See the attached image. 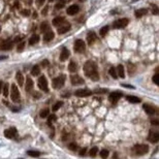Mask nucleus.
<instances>
[{
  "label": "nucleus",
  "instance_id": "f257e3e1",
  "mask_svg": "<svg viewBox=\"0 0 159 159\" xmlns=\"http://www.w3.org/2000/svg\"><path fill=\"white\" fill-rule=\"evenodd\" d=\"M83 69H84L85 75L92 81L96 82L99 80V75L97 71V65L94 61H87L83 67Z\"/></svg>",
  "mask_w": 159,
  "mask_h": 159
},
{
  "label": "nucleus",
  "instance_id": "f03ea898",
  "mask_svg": "<svg viewBox=\"0 0 159 159\" xmlns=\"http://www.w3.org/2000/svg\"><path fill=\"white\" fill-rule=\"evenodd\" d=\"M10 98L14 102L18 103L21 100V93L19 91V88L17 87V85L13 84L11 85V92H10Z\"/></svg>",
  "mask_w": 159,
  "mask_h": 159
},
{
  "label": "nucleus",
  "instance_id": "7ed1b4c3",
  "mask_svg": "<svg viewBox=\"0 0 159 159\" xmlns=\"http://www.w3.org/2000/svg\"><path fill=\"white\" fill-rule=\"evenodd\" d=\"M132 152L136 155H144L149 152V147L147 145H135L132 148Z\"/></svg>",
  "mask_w": 159,
  "mask_h": 159
},
{
  "label": "nucleus",
  "instance_id": "20e7f679",
  "mask_svg": "<svg viewBox=\"0 0 159 159\" xmlns=\"http://www.w3.org/2000/svg\"><path fill=\"white\" fill-rule=\"evenodd\" d=\"M128 23H129V20L127 18H122V19H119V20L115 21L114 24H113V27L115 29H122V28L127 26Z\"/></svg>",
  "mask_w": 159,
  "mask_h": 159
},
{
  "label": "nucleus",
  "instance_id": "39448f33",
  "mask_svg": "<svg viewBox=\"0 0 159 159\" xmlns=\"http://www.w3.org/2000/svg\"><path fill=\"white\" fill-rule=\"evenodd\" d=\"M74 49L77 53H84L85 50H86V45H85V41L82 40V39H77L75 41V46H74Z\"/></svg>",
  "mask_w": 159,
  "mask_h": 159
},
{
  "label": "nucleus",
  "instance_id": "423d86ee",
  "mask_svg": "<svg viewBox=\"0 0 159 159\" xmlns=\"http://www.w3.org/2000/svg\"><path fill=\"white\" fill-rule=\"evenodd\" d=\"M64 83H65V76L61 75V76H59V77H57V78H55L53 80L54 88L55 89H60L61 87H63Z\"/></svg>",
  "mask_w": 159,
  "mask_h": 159
},
{
  "label": "nucleus",
  "instance_id": "0eeeda50",
  "mask_svg": "<svg viewBox=\"0 0 159 159\" xmlns=\"http://www.w3.org/2000/svg\"><path fill=\"white\" fill-rule=\"evenodd\" d=\"M37 85H38V87L40 88V90H42L44 92H49L48 81H47V79H46V77H45V76H41V77L38 79Z\"/></svg>",
  "mask_w": 159,
  "mask_h": 159
},
{
  "label": "nucleus",
  "instance_id": "6e6552de",
  "mask_svg": "<svg viewBox=\"0 0 159 159\" xmlns=\"http://www.w3.org/2000/svg\"><path fill=\"white\" fill-rule=\"evenodd\" d=\"M122 97V93L121 92H118V91H115V92H112L109 93V96H108V100L113 103V105H116L118 102V100Z\"/></svg>",
  "mask_w": 159,
  "mask_h": 159
},
{
  "label": "nucleus",
  "instance_id": "1a4fd4ad",
  "mask_svg": "<svg viewBox=\"0 0 159 159\" xmlns=\"http://www.w3.org/2000/svg\"><path fill=\"white\" fill-rule=\"evenodd\" d=\"M92 93H93V92H92L91 90H89V89H79V90H77V91L75 92V95H76L77 97H88V96H90Z\"/></svg>",
  "mask_w": 159,
  "mask_h": 159
},
{
  "label": "nucleus",
  "instance_id": "9d476101",
  "mask_svg": "<svg viewBox=\"0 0 159 159\" xmlns=\"http://www.w3.org/2000/svg\"><path fill=\"white\" fill-rule=\"evenodd\" d=\"M71 28V25L69 23H66V22H63L60 26H58V33L59 34H64L66 32H68Z\"/></svg>",
  "mask_w": 159,
  "mask_h": 159
},
{
  "label": "nucleus",
  "instance_id": "9b49d317",
  "mask_svg": "<svg viewBox=\"0 0 159 159\" xmlns=\"http://www.w3.org/2000/svg\"><path fill=\"white\" fill-rule=\"evenodd\" d=\"M79 11H80V6L79 5H77V4L70 5V6L67 8V10H66V13H67L69 16H75V15H77Z\"/></svg>",
  "mask_w": 159,
  "mask_h": 159
},
{
  "label": "nucleus",
  "instance_id": "f8f14e48",
  "mask_svg": "<svg viewBox=\"0 0 159 159\" xmlns=\"http://www.w3.org/2000/svg\"><path fill=\"white\" fill-rule=\"evenodd\" d=\"M148 140L153 143V144H156L158 143L159 140V133L155 132V131H150L149 133V136H148Z\"/></svg>",
  "mask_w": 159,
  "mask_h": 159
},
{
  "label": "nucleus",
  "instance_id": "ddd939ff",
  "mask_svg": "<svg viewBox=\"0 0 159 159\" xmlns=\"http://www.w3.org/2000/svg\"><path fill=\"white\" fill-rule=\"evenodd\" d=\"M143 108L145 109V112L147 113V114H149V115H154L155 113H156V107L153 106H151V105H148V103H145V105H143Z\"/></svg>",
  "mask_w": 159,
  "mask_h": 159
},
{
  "label": "nucleus",
  "instance_id": "4468645a",
  "mask_svg": "<svg viewBox=\"0 0 159 159\" xmlns=\"http://www.w3.org/2000/svg\"><path fill=\"white\" fill-rule=\"evenodd\" d=\"M70 81H71V84H72L74 86H78V85L84 84V80L82 79L80 76H78V75L71 76V77H70Z\"/></svg>",
  "mask_w": 159,
  "mask_h": 159
},
{
  "label": "nucleus",
  "instance_id": "2eb2a0df",
  "mask_svg": "<svg viewBox=\"0 0 159 159\" xmlns=\"http://www.w3.org/2000/svg\"><path fill=\"white\" fill-rule=\"evenodd\" d=\"M11 49H13V42L10 40H5L0 46L1 51H8V50H11Z\"/></svg>",
  "mask_w": 159,
  "mask_h": 159
},
{
  "label": "nucleus",
  "instance_id": "dca6fc26",
  "mask_svg": "<svg viewBox=\"0 0 159 159\" xmlns=\"http://www.w3.org/2000/svg\"><path fill=\"white\" fill-rule=\"evenodd\" d=\"M16 134H17V129L15 127H10L4 131V136L7 138H13Z\"/></svg>",
  "mask_w": 159,
  "mask_h": 159
},
{
  "label": "nucleus",
  "instance_id": "f3484780",
  "mask_svg": "<svg viewBox=\"0 0 159 159\" xmlns=\"http://www.w3.org/2000/svg\"><path fill=\"white\" fill-rule=\"evenodd\" d=\"M54 37H55V34H54V32H53V31H51V30H49V31L45 32V34H44V41H46V42H49V41L53 40Z\"/></svg>",
  "mask_w": 159,
  "mask_h": 159
},
{
  "label": "nucleus",
  "instance_id": "a211bd4d",
  "mask_svg": "<svg viewBox=\"0 0 159 159\" xmlns=\"http://www.w3.org/2000/svg\"><path fill=\"white\" fill-rule=\"evenodd\" d=\"M69 55H70V53H69L68 49L63 48L62 51H61V54H60V60H61V61H65L66 59H68Z\"/></svg>",
  "mask_w": 159,
  "mask_h": 159
},
{
  "label": "nucleus",
  "instance_id": "6ab92c4d",
  "mask_svg": "<svg viewBox=\"0 0 159 159\" xmlns=\"http://www.w3.org/2000/svg\"><path fill=\"white\" fill-rule=\"evenodd\" d=\"M95 38H96V35L93 31H90L88 34H87V41L89 45H92L94 41H95Z\"/></svg>",
  "mask_w": 159,
  "mask_h": 159
},
{
  "label": "nucleus",
  "instance_id": "aec40b11",
  "mask_svg": "<svg viewBox=\"0 0 159 159\" xmlns=\"http://www.w3.org/2000/svg\"><path fill=\"white\" fill-rule=\"evenodd\" d=\"M116 70H117V75H118L120 78H122V79L125 78V69H124V66H123L122 64L118 65V67H117Z\"/></svg>",
  "mask_w": 159,
  "mask_h": 159
},
{
  "label": "nucleus",
  "instance_id": "412c9836",
  "mask_svg": "<svg viewBox=\"0 0 159 159\" xmlns=\"http://www.w3.org/2000/svg\"><path fill=\"white\" fill-rule=\"evenodd\" d=\"M63 22H65L64 17H60V16H59V17H56V18L53 20V25L56 27H58V26H60Z\"/></svg>",
  "mask_w": 159,
  "mask_h": 159
},
{
  "label": "nucleus",
  "instance_id": "4be33fe9",
  "mask_svg": "<svg viewBox=\"0 0 159 159\" xmlns=\"http://www.w3.org/2000/svg\"><path fill=\"white\" fill-rule=\"evenodd\" d=\"M33 81L30 79V78H27L26 80V85H25V90L27 92H30L32 89H33Z\"/></svg>",
  "mask_w": 159,
  "mask_h": 159
},
{
  "label": "nucleus",
  "instance_id": "5701e85b",
  "mask_svg": "<svg viewBox=\"0 0 159 159\" xmlns=\"http://www.w3.org/2000/svg\"><path fill=\"white\" fill-rule=\"evenodd\" d=\"M126 99L131 102V103H139L140 102V98L136 97V96H133V95H127L126 96Z\"/></svg>",
  "mask_w": 159,
  "mask_h": 159
},
{
  "label": "nucleus",
  "instance_id": "b1692460",
  "mask_svg": "<svg viewBox=\"0 0 159 159\" xmlns=\"http://www.w3.org/2000/svg\"><path fill=\"white\" fill-rule=\"evenodd\" d=\"M147 13H148V9H147V8H139V9L135 10V17H136V18H142V17L145 16Z\"/></svg>",
  "mask_w": 159,
  "mask_h": 159
},
{
  "label": "nucleus",
  "instance_id": "393cba45",
  "mask_svg": "<svg viewBox=\"0 0 159 159\" xmlns=\"http://www.w3.org/2000/svg\"><path fill=\"white\" fill-rule=\"evenodd\" d=\"M38 41H39V36H38L37 34H33V35L29 38V45H30V46H33V45L37 44Z\"/></svg>",
  "mask_w": 159,
  "mask_h": 159
},
{
  "label": "nucleus",
  "instance_id": "a878e982",
  "mask_svg": "<svg viewBox=\"0 0 159 159\" xmlns=\"http://www.w3.org/2000/svg\"><path fill=\"white\" fill-rule=\"evenodd\" d=\"M16 80H17L19 86H23V84H24V77H23V75L20 71H18L16 74Z\"/></svg>",
  "mask_w": 159,
  "mask_h": 159
},
{
  "label": "nucleus",
  "instance_id": "bb28decb",
  "mask_svg": "<svg viewBox=\"0 0 159 159\" xmlns=\"http://www.w3.org/2000/svg\"><path fill=\"white\" fill-rule=\"evenodd\" d=\"M40 31L42 32V33H45V32H47V31H49L50 30V24L47 22V21H45V22H42L41 24H40Z\"/></svg>",
  "mask_w": 159,
  "mask_h": 159
},
{
  "label": "nucleus",
  "instance_id": "cd10ccee",
  "mask_svg": "<svg viewBox=\"0 0 159 159\" xmlns=\"http://www.w3.org/2000/svg\"><path fill=\"white\" fill-rule=\"evenodd\" d=\"M77 69H78V64H77L76 62H74V61L70 62L69 65H68V70H69L70 72H76Z\"/></svg>",
  "mask_w": 159,
  "mask_h": 159
},
{
  "label": "nucleus",
  "instance_id": "c85d7f7f",
  "mask_svg": "<svg viewBox=\"0 0 159 159\" xmlns=\"http://www.w3.org/2000/svg\"><path fill=\"white\" fill-rule=\"evenodd\" d=\"M39 74H40V68H39V66H38V65L33 66L32 69H31V75L36 77V76H38Z\"/></svg>",
  "mask_w": 159,
  "mask_h": 159
},
{
  "label": "nucleus",
  "instance_id": "c756f323",
  "mask_svg": "<svg viewBox=\"0 0 159 159\" xmlns=\"http://www.w3.org/2000/svg\"><path fill=\"white\" fill-rule=\"evenodd\" d=\"M108 74H109V76L113 78V79H118V75H117V70H116V68L115 67H111L109 68V70H108Z\"/></svg>",
  "mask_w": 159,
  "mask_h": 159
},
{
  "label": "nucleus",
  "instance_id": "7c9ffc66",
  "mask_svg": "<svg viewBox=\"0 0 159 159\" xmlns=\"http://www.w3.org/2000/svg\"><path fill=\"white\" fill-rule=\"evenodd\" d=\"M27 154L31 157H39L40 156V152L39 151H28Z\"/></svg>",
  "mask_w": 159,
  "mask_h": 159
},
{
  "label": "nucleus",
  "instance_id": "2f4dec72",
  "mask_svg": "<svg viewBox=\"0 0 159 159\" xmlns=\"http://www.w3.org/2000/svg\"><path fill=\"white\" fill-rule=\"evenodd\" d=\"M64 5H65V1H64V0H60V1H58V2L56 3L55 7H56L57 9H61V8L64 7Z\"/></svg>",
  "mask_w": 159,
  "mask_h": 159
},
{
  "label": "nucleus",
  "instance_id": "473e14b6",
  "mask_svg": "<svg viewBox=\"0 0 159 159\" xmlns=\"http://www.w3.org/2000/svg\"><path fill=\"white\" fill-rule=\"evenodd\" d=\"M8 88H9V85L6 83V84H4L3 85V87H2V89H3V95L5 96V97H7L8 96Z\"/></svg>",
  "mask_w": 159,
  "mask_h": 159
},
{
  "label": "nucleus",
  "instance_id": "72a5a7b5",
  "mask_svg": "<svg viewBox=\"0 0 159 159\" xmlns=\"http://www.w3.org/2000/svg\"><path fill=\"white\" fill-rule=\"evenodd\" d=\"M135 66H134V64L132 63H128V71H129V75L130 76H132L133 72H135Z\"/></svg>",
  "mask_w": 159,
  "mask_h": 159
},
{
  "label": "nucleus",
  "instance_id": "f704fd0d",
  "mask_svg": "<svg viewBox=\"0 0 159 159\" xmlns=\"http://www.w3.org/2000/svg\"><path fill=\"white\" fill-rule=\"evenodd\" d=\"M49 108H45V109H41L40 111V114H39V116L41 117V118H46V117H48L49 116Z\"/></svg>",
  "mask_w": 159,
  "mask_h": 159
},
{
  "label": "nucleus",
  "instance_id": "c9c22d12",
  "mask_svg": "<svg viewBox=\"0 0 159 159\" xmlns=\"http://www.w3.org/2000/svg\"><path fill=\"white\" fill-rule=\"evenodd\" d=\"M97 152H98V148H97V147H94V148H92V149L90 150L89 155H90L91 157H95L96 154H97Z\"/></svg>",
  "mask_w": 159,
  "mask_h": 159
},
{
  "label": "nucleus",
  "instance_id": "e433bc0d",
  "mask_svg": "<svg viewBox=\"0 0 159 159\" xmlns=\"http://www.w3.org/2000/svg\"><path fill=\"white\" fill-rule=\"evenodd\" d=\"M56 119H57V117H56V115L55 114H52L51 116H49V118H48V124L51 126V124L56 121Z\"/></svg>",
  "mask_w": 159,
  "mask_h": 159
},
{
  "label": "nucleus",
  "instance_id": "4c0bfd02",
  "mask_svg": "<svg viewBox=\"0 0 159 159\" xmlns=\"http://www.w3.org/2000/svg\"><path fill=\"white\" fill-rule=\"evenodd\" d=\"M108 29H109V27L108 26L102 27V28L100 29V35H101V36H106V33L108 32Z\"/></svg>",
  "mask_w": 159,
  "mask_h": 159
},
{
  "label": "nucleus",
  "instance_id": "58836bf2",
  "mask_svg": "<svg viewBox=\"0 0 159 159\" xmlns=\"http://www.w3.org/2000/svg\"><path fill=\"white\" fill-rule=\"evenodd\" d=\"M108 154H109V152H108L107 150H101V152H100V157L102 159H106L107 158V156H108Z\"/></svg>",
  "mask_w": 159,
  "mask_h": 159
},
{
  "label": "nucleus",
  "instance_id": "ea45409f",
  "mask_svg": "<svg viewBox=\"0 0 159 159\" xmlns=\"http://www.w3.org/2000/svg\"><path fill=\"white\" fill-rule=\"evenodd\" d=\"M62 105H63V102L62 101H58V102H56L55 103V106H53V112H56V111H58L61 106H62Z\"/></svg>",
  "mask_w": 159,
  "mask_h": 159
},
{
  "label": "nucleus",
  "instance_id": "a19ab883",
  "mask_svg": "<svg viewBox=\"0 0 159 159\" xmlns=\"http://www.w3.org/2000/svg\"><path fill=\"white\" fill-rule=\"evenodd\" d=\"M79 147H78V145L77 144H75V143H71V144H69L68 145V149L69 150H71V151H77V149H78Z\"/></svg>",
  "mask_w": 159,
  "mask_h": 159
},
{
  "label": "nucleus",
  "instance_id": "79ce46f5",
  "mask_svg": "<svg viewBox=\"0 0 159 159\" xmlns=\"http://www.w3.org/2000/svg\"><path fill=\"white\" fill-rule=\"evenodd\" d=\"M24 48H25V42H21V44L18 45L17 50H18V52H22L24 50Z\"/></svg>",
  "mask_w": 159,
  "mask_h": 159
},
{
  "label": "nucleus",
  "instance_id": "37998d69",
  "mask_svg": "<svg viewBox=\"0 0 159 159\" xmlns=\"http://www.w3.org/2000/svg\"><path fill=\"white\" fill-rule=\"evenodd\" d=\"M22 15H23L24 17H29V16H30V10H29V9H23V10H22Z\"/></svg>",
  "mask_w": 159,
  "mask_h": 159
},
{
  "label": "nucleus",
  "instance_id": "c03bdc74",
  "mask_svg": "<svg viewBox=\"0 0 159 159\" xmlns=\"http://www.w3.org/2000/svg\"><path fill=\"white\" fill-rule=\"evenodd\" d=\"M151 6H152V8H153V14H154V15H158V7H157L155 4H152Z\"/></svg>",
  "mask_w": 159,
  "mask_h": 159
},
{
  "label": "nucleus",
  "instance_id": "a18cd8bd",
  "mask_svg": "<svg viewBox=\"0 0 159 159\" xmlns=\"http://www.w3.org/2000/svg\"><path fill=\"white\" fill-rule=\"evenodd\" d=\"M86 152H87V148H83L80 150V155L81 156H85L86 155Z\"/></svg>",
  "mask_w": 159,
  "mask_h": 159
},
{
  "label": "nucleus",
  "instance_id": "49530a36",
  "mask_svg": "<svg viewBox=\"0 0 159 159\" xmlns=\"http://www.w3.org/2000/svg\"><path fill=\"white\" fill-rule=\"evenodd\" d=\"M158 80H159V75L158 74H156V75L153 77V82H154L156 85H158Z\"/></svg>",
  "mask_w": 159,
  "mask_h": 159
},
{
  "label": "nucleus",
  "instance_id": "de8ad7c7",
  "mask_svg": "<svg viewBox=\"0 0 159 159\" xmlns=\"http://www.w3.org/2000/svg\"><path fill=\"white\" fill-rule=\"evenodd\" d=\"M48 65H49V61L48 60H42L41 61V66L42 67H47Z\"/></svg>",
  "mask_w": 159,
  "mask_h": 159
},
{
  "label": "nucleus",
  "instance_id": "09e8293b",
  "mask_svg": "<svg viewBox=\"0 0 159 159\" xmlns=\"http://www.w3.org/2000/svg\"><path fill=\"white\" fill-rule=\"evenodd\" d=\"M122 87H125V88H129V89H135V88H134V86L128 85V84H122Z\"/></svg>",
  "mask_w": 159,
  "mask_h": 159
},
{
  "label": "nucleus",
  "instance_id": "8fccbe9b",
  "mask_svg": "<svg viewBox=\"0 0 159 159\" xmlns=\"http://www.w3.org/2000/svg\"><path fill=\"white\" fill-rule=\"evenodd\" d=\"M151 123L153 124V125H156V126H158L159 125V121L157 119H153V120H151Z\"/></svg>",
  "mask_w": 159,
  "mask_h": 159
},
{
  "label": "nucleus",
  "instance_id": "3c124183",
  "mask_svg": "<svg viewBox=\"0 0 159 159\" xmlns=\"http://www.w3.org/2000/svg\"><path fill=\"white\" fill-rule=\"evenodd\" d=\"M106 92H107V90L106 89H98L95 91V93H106Z\"/></svg>",
  "mask_w": 159,
  "mask_h": 159
},
{
  "label": "nucleus",
  "instance_id": "603ef678",
  "mask_svg": "<svg viewBox=\"0 0 159 159\" xmlns=\"http://www.w3.org/2000/svg\"><path fill=\"white\" fill-rule=\"evenodd\" d=\"M48 8H49V7H48V6H46V7H45V9H42L41 14H42L44 16H46V15H47V13H48Z\"/></svg>",
  "mask_w": 159,
  "mask_h": 159
},
{
  "label": "nucleus",
  "instance_id": "864d4df0",
  "mask_svg": "<svg viewBox=\"0 0 159 159\" xmlns=\"http://www.w3.org/2000/svg\"><path fill=\"white\" fill-rule=\"evenodd\" d=\"M45 1H46V0H36V2H37V4H38L39 6H40V5H42V4L45 3Z\"/></svg>",
  "mask_w": 159,
  "mask_h": 159
},
{
  "label": "nucleus",
  "instance_id": "5fc2aeb1",
  "mask_svg": "<svg viewBox=\"0 0 159 159\" xmlns=\"http://www.w3.org/2000/svg\"><path fill=\"white\" fill-rule=\"evenodd\" d=\"M20 40H22V37H21V36H16V37H15V42H18V41H20Z\"/></svg>",
  "mask_w": 159,
  "mask_h": 159
},
{
  "label": "nucleus",
  "instance_id": "6e6d98bb",
  "mask_svg": "<svg viewBox=\"0 0 159 159\" xmlns=\"http://www.w3.org/2000/svg\"><path fill=\"white\" fill-rule=\"evenodd\" d=\"M33 97H34V98H39V97H40V94L37 93V92H35V93H33Z\"/></svg>",
  "mask_w": 159,
  "mask_h": 159
},
{
  "label": "nucleus",
  "instance_id": "4d7b16f0",
  "mask_svg": "<svg viewBox=\"0 0 159 159\" xmlns=\"http://www.w3.org/2000/svg\"><path fill=\"white\" fill-rule=\"evenodd\" d=\"M7 59V56H0V60H5Z\"/></svg>",
  "mask_w": 159,
  "mask_h": 159
},
{
  "label": "nucleus",
  "instance_id": "13d9d810",
  "mask_svg": "<svg viewBox=\"0 0 159 159\" xmlns=\"http://www.w3.org/2000/svg\"><path fill=\"white\" fill-rule=\"evenodd\" d=\"M2 87H3V83L0 81V93H1V91H2Z\"/></svg>",
  "mask_w": 159,
  "mask_h": 159
},
{
  "label": "nucleus",
  "instance_id": "bf43d9fd",
  "mask_svg": "<svg viewBox=\"0 0 159 159\" xmlns=\"http://www.w3.org/2000/svg\"><path fill=\"white\" fill-rule=\"evenodd\" d=\"M15 5H16V7H17V8H19V7H20V3H18V2H16V3H15Z\"/></svg>",
  "mask_w": 159,
  "mask_h": 159
},
{
  "label": "nucleus",
  "instance_id": "052dcab7",
  "mask_svg": "<svg viewBox=\"0 0 159 159\" xmlns=\"http://www.w3.org/2000/svg\"><path fill=\"white\" fill-rule=\"evenodd\" d=\"M37 17V15H36V13H34V15H33V18H36Z\"/></svg>",
  "mask_w": 159,
  "mask_h": 159
},
{
  "label": "nucleus",
  "instance_id": "680f3d73",
  "mask_svg": "<svg viewBox=\"0 0 159 159\" xmlns=\"http://www.w3.org/2000/svg\"><path fill=\"white\" fill-rule=\"evenodd\" d=\"M135 1H137V0H132V2H135Z\"/></svg>",
  "mask_w": 159,
  "mask_h": 159
},
{
  "label": "nucleus",
  "instance_id": "e2e57ef3",
  "mask_svg": "<svg viewBox=\"0 0 159 159\" xmlns=\"http://www.w3.org/2000/svg\"><path fill=\"white\" fill-rule=\"evenodd\" d=\"M80 1H81V2H83V1H84V0H80Z\"/></svg>",
  "mask_w": 159,
  "mask_h": 159
},
{
  "label": "nucleus",
  "instance_id": "0e129e2a",
  "mask_svg": "<svg viewBox=\"0 0 159 159\" xmlns=\"http://www.w3.org/2000/svg\"><path fill=\"white\" fill-rule=\"evenodd\" d=\"M67 1H70V0H67Z\"/></svg>",
  "mask_w": 159,
  "mask_h": 159
},
{
  "label": "nucleus",
  "instance_id": "69168bd1",
  "mask_svg": "<svg viewBox=\"0 0 159 159\" xmlns=\"http://www.w3.org/2000/svg\"><path fill=\"white\" fill-rule=\"evenodd\" d=\"M51 1H54V0H51Z\"/></svg>",
  "mask_w": 159,
  "mask_h": 159
}]
</instances>
